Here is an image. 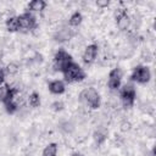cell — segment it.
Segmentation results:
<instances>
[{"label": "cell", "instance_id": "cell-2", "mask_svg": "<svg viewBox=\"0 0 156 156\" xmlns=\"http://www.w3.org/2000/svg\"><path fill=\"white\" fill-rule=\"evenodd\" d=\"M79 100L84 102L90 110H98L101 106V96L99 91L93 87L83 89L79 94Z\"/></svg>", "mask_w": 156, "mask_h": 156}, {"label": "cell", "instance_id": "cell-8", "mask_svg": "<svg viewBox=\"0 0 156 156\" xmlns=\"http://www.w3.org/2000/svg\"><path fill=\"white\" fill-rule=\"evenodd\" d=\"M122 78H123V71L119 67H115L108 72L107 78V88L111 91H118V89L122 85Z\"/></svg>", "mask_w": 156, "mask_h": 156}, {"label": "cell", "instance_id": "cell-10", "mask_svg": "<svg viewBox=\"0 0 156 156\" xmlns=\"http://www.w3.org/2000/svg\"><path fill=\"white\" fill-rule=\"evenodd\" d=\"M98 54H99V45L93 43V44H89L85 46L84 51H83V55H82V61L85 66H90L93 65L96 58H98Z\"/></svg>", "mask_w": 156, "mask_h": 156}, {"label": "cell", "instance_id": "cell-5", "mask_svg": "<svg viewBox=\"0 0 156 156\" xmlns=\"http://www.w3.org/2000/svg\"><path fill=\"white\" fill-rule=\"evenodd\" d=\"M73 62V57L68 51H66L63 48H60L55 55H54V68L57 72H63L71 63Z\"/></svg>", "mask_w": 156, "mask_h": 156}, {"label": "cell", "instance_id": "cell-26", "mask_svg": "<svg viewBox=\"0 0 156 156\" xmlns=\"http://www.w3.org/2000/svg\"><path fill=\"white\" fill-rule=\"evenodd\" d=\"M69 156H85L83 152H80V151H73Z\"/></svg>", "mask_w": 156, "mask_h": 156}, {"label": "cell", "instance_id": "cell-24", "mask_svg": "<svg viewBox=\"0 0 156 156\" xmlns=\"http://www.w3.org/2000/svg\"><path fill=\"white\" fill-rule=\"evenodd\" d=\"M111 1L110 0H96L95 1V5L99 7V9H107L110 6Z\"/></svg>", "mask_w": 156, "mask_h": 156}, {"label": "cell", "instance_id": "cell-3", "mask_svg": "<svg viewBox=\"0 0 156 156\" xmlns=\"http://www.w3.org/2000/svg\"><path fill=\"white\" fill-rule=\"evenodd\" d=\"M119 100L124 108H132L136 99V90L133 83H126L118 89Z\"/></svg>", "mask_w": 156, "mask_h": 156}, {"label": "cell", "instance_id": "cell-4", "mask_svg": "<svg viewBox=\"0 0 156 156\" xmlns=\"http://www.w3.org/2000/svg\"><path fill=\"white\" fill-rule=\"evenodd\" d=\"M129 80H130V83L147 84L151 80V69L146 65H136L132 69Z\"/></svg>", "mask_w": 156, "mask_h": 156}, {"label": "cell", "instance_id": "cell-18", "mask_svg": "<svg viewBox=\"0 0 156 156\" xmlns=\"http://www.w3.org/2000/svg\"><path fill=\"white\" fill-rule=\"evenodd\" d=\"M28 104L32 108H38L41 104V99H40V95L38 91H32L28 96Z\"/></svg>", "mask_w": 156, "mask_h": 156}, {"label": "cell", "instance_id": "cell-13", "mask_svg": "<svg viewBox=\"0 0 156 156\" xmlns=\"http://www.w3.org/2000/svg\"><path fill=\"white\" fill-rule=\"evenodd\" d=\"M48 89L52 95H62L66 91V83L62 79H54L48 83Z\"/></svg>", "mask_w": 156, "mask_h": 156}, {"label": "cell", "instance_id": "cell-19", "mask_svg": "<svg viewBox=\"0 0 156 156\" xmlns=\"http://www.w3.org/2000/svg\"><path fill=\"white\" fill-rule=\"evenodd\" d=\"M57 151H58V145L56 143H50L43 149L41 156H57Z\"/></svg>", "mask_w": 156, "mask_h": 156}, {"label": "cell", "instance_id": "cell-11", "mask_svg": "<svg viewBox=\"0 0 156 156\" xmlns=\"http://www.w3.org/2000/svg\"><path fill=\"white\" fill-rule=\"evenodd\" d=\"M18 93H20V90L17 88H13L7 83H4L0 87V102L2 105H5L6 102L15 100Z\"/></svg>", "mask_w": 156, "mask_h": 156}, {"label": "cell", "instance_id": "cell-15", "mask_svg": "<svg viewBox=\"0 0 156 156\" xmlns=\"http://www.w3.org/2000/svg\"><path fill=\"white\" fill-rule=\"evenodd\" d=\"M83 22V15L80 11H74L69 18H68V22H67V26H69L71 28H76V27H79Z\"/></svg>", "mask_w": 156, "mask_h": 156}, {"label": "cell", "instance_id": "cell-9", "mask_svg": "<svg viewBox=\"0 0 156 156\" xmlns=\"http://www.w3.org/2000/svg\"><path fill=\"white\" fill-rule=\"evenodd\" d=\"M76 34H77V32H76L73 28H71L69 26L66 24V26H62L61 28H58L57 30L54 32V34H52V40H54L55 43L62 44V43L69 41L73 37H76Z\"/></svg>", "mask_w": 156, "mask_h": 156}, {"label": "cell", "instance_id": "cell-23", "mask_svg": "<svg viewBox=\"0 0 156 156\" xmlns=\"http://www.w3.org/2000/svg\"><path fill=\"white\" fill-rule=\"evenodd\" d=\"M73 129H74V124H73L72 122L66 121V122H63V123L61 124V130L65 132V133H67V134H68V133H72Z\"/></svg>", "mask_w": 156, "mask_h": 156}, {"label": "cell", "instance_id": "cell-1", "mask_svg": "<svg viewBox=\"0 0 156 156\" xmlns=\"http://www.w3.org/2000/svg\"><path fill=\"white\" fill-rule=\"evenodd\" d=\"M62 74H63V82L67 83V84L79 83V82H83L87 78L85 71L74 61L62 72Z\"/></svg>", "mask_w": 156, "mask_h": 156}, {"label": "cell", "instance_id": "cell-20", "mask_svg": "<svg viewBox=\"0 0 156 156\" xmlns=\"http://www.w3.org/2000/svg\"><path fill=\"white\" fill-rule=\"evenodd\" d=\"M4 108H5L6 113H9V115H15V113L18 111V108H20V104L17 102V99H15V100H12V101L6 102V104L4 105Z\"/></svg>", "mask_w": 156, "mask_h": 156}, {"label": "cell", "instance_id": "cell-16", "mask_svg": "<svg viewBox=\"0 0 156 156\" xmlns=\"http://www.w3.org/2000/svg\"><path fill=\"white\" fill-rule=\"evenodd\" d=\"M5 27L6 30L10 33H17L20 32V26H18V20L17 16H11L5 21Z\"/></svg>", "mask_w": 156, "mask_h": 156}, {"label": "cell", "instance_id": "cell-7", "mask_svg": "<svg viewBox=\"0 0 156 156\" xmlns=\"http://www.w3.org/2000/svg\"><path fill=\"white\" fill-rule=\"evenodd\" d=\"M115 23L119 32H127L132 24V17L127 12V9L121 7L115 12Z\"/></svg>", "mask_w": 156, "mask_h": 156}, {"label": "cell", "instance_id": "cell-12", "mask_svg": "<svg viewBox=\"0 0 156 156\" xmlns=\"http://www.w3.org/2000/svg\"><path fill=\"white\" fill-rule=\"evenodd\" d=\"M107 139H108V129L106 127L99 126L93 132V140H94V143H95V145L98 147L101 146V145H104Z\"/></svg>", "mask_w": 156, "mask_h": 156}, {"label": "cell", "instance_id": "cell-14", "mask_svg": "<svg viewBox=\"0 0 156 156\" xmlns=\"http://www.w3.org/2000/svg\"><path fill=\"white\" fill-rule=\"evenodd\" d=\"M48 6V2L44 0H32L27 5V11L28 12H43Z\"/></svg>", "mask_w": 156, "mask_h": 156}, {"label": "cell", "instance_id": "cell-25", "mask_svg": "<svg viewBox=\"0 0 156 156\" xmlns=\"http://www.w3.org/2000/svg\"><path fill=\"white\" fill-rule=\"evenodd\" d=\"M5 78H6V74H5L4 67H0V87L5 83Z\"/></svg>", "mask_w": 156, "mask_h": 156}, {"label": "cell", "instance_id": "cell-21", "mask_svg": "<svg viewBox=\"0 0 156 156\" xmlns=\"http://www.w3.org/2000/svg\"><path fill=\"white\" fill-rule=\"evenodd\" d=\"M50 107H51V110H52L54 112H61V111L65 110L66 105H65V102H63L62 100H55V101L51 104Z\"/></svg>", "mask_w": 156, "mask_h": 156}, {"label": "cell", "instance_id": "cell-6", "mask_svg": "<svg viewBox=\"0 0 156 156\" xmlns=\"http://www.w3.org/2000/svg\"><path fill=\"white\" fill-rule=\"evenodd\" d=\"M17 20H18V26H20V32H30V30H34L37 27H38V21H37V17L34 13L32 12H28V11H24L22 12L21 15L17 16Z\"/></svg>", "mask_w": 156, "mask_h": 156}, {"label": "cell", "instance_id": "cell-22", "mask_svg": "<svg viewBox=\"0 0 156 156\" xmlns=\"http://www.w3.org/2000/svg\"><path fill=\"white\" fill-rule=\"evenodd\" d=\"M132 123L128 121V119H123L121 123H119V130L122 132V133H127V132H130V129H132Z\"/></svg>", "mask_w": 156, "mask_h": 156}, {"label": "cell", "instance_id": "cell-17", "mask_svg": "<svg viewBox=\"0 0 156 156\" xmlns=\"http://www.w3.org/2000/svg\"><path fill=\"white\" fill-rule=\"evenodd\" d=\"M4 71H5V74H6V76L13 77V76H16V74L20 72V65H18L17 62H15V61H11V62H9V63L4 67Z\"/></svg>", "mask_w": 156, "mask_h": 156}]
</instances>
